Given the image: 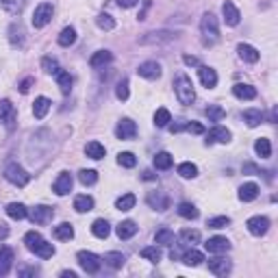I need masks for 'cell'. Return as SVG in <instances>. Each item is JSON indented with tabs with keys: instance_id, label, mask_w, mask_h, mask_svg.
Listing matches in <instances>:
<instances>
[{
	"instance_id": "cell-1",
	"label": "cell",
	"mask_w": 278,
	"mask_h": 278,
	"mask_svg": "<svg viewBox=\"0 0 278 278\" xmlns=\"http://www.w3.org/2000/svg\"><path fill=\"white\" fill-rule=\"evenodd\" d=\"M24 244H26L28 250L35 252L39 259H52V254H54V246L48 244L37 230H28L26 235H24Z\"/></svg>"
},
{
	"instance_id": "cell-2",
	"label": "cell",
	"mask_w": 278,
	"mask_h": 278,
	"mask_svg": "<svg viewBox=\"0 0 278 278\" xmlns=\"http://www.w3.org/2000/svg\"><path fill=\"white\" fill-rule=\"evenodd\" d=\"M200 33H202V42L204 46H213L220 39V26H217V18L213 13H204L200 20Z\"/></svg>"
},
{
	"instance_id": "cell-3",
	"label": "cell",
	"mask_w": 278,
	"mask_h": 278,
	"mask_svg": "<svg viewBox=\"0 0 278 278\" xmlns=\"http://www.w3.org/2000/svg\"><path fill=\"white\" fill-rule=\"evenodd\" d=\"M174 92H176V98H178V102L185 104V107H189V104L196 100L194 83H191V78L185 76V74L176 76V80H174Z\"/></svg>"
},
{
	"instance_id": "cell-4",
	"label": "cell",
	"mask_w": 278,
	"mask_h": 278,
	"mask_svg": "<svg viewBox=\"0 0 278 278\" xmlns=\"http://www.w3.org/2000/svg\"><path fill=\"white\" fill-rule=\"evenodd\" d=\"M4 178H7L11 185H16V187H26L28 180H31V174H28L22 165L9 163L7 168H4Z\"/></svg>"
},
{
	"instance_id": "cell-5",
	"label": "cell",
	"mask_w": 278,
	"mask_h": 278,
	"mask_svg": "<svg viewBox=\"0 0 278 278\" xmlns=\"http://www.w3.org/2000/svg\"><path fill=\"white\" fill-rule=\"evenodd\" d=\"M54 16V7L50 2H42L37 9H35V13H33V26L35 28H44L46 24L52 20Z\"/></svg>"
},
{
	"instance_id": "cell-6",
	"label": "cell",
	"mask_w": 278,
	"mask_h": 278,
	"mask_svg": "<svg viewBox=\"0 0 278 278\" xmlns=\"http://www.w3.org/2000/svg\"><path fill=\"white\" fill-rule=\"evenodd\" d=\"M76 259H78V265L83 267L87 274H98V270H100V256H96L94 252L80 250L78 254H76Z\"/></svg>"
},
{
	"instance_id": "cell-7",
	"label": "cell",
	"mask_w": 278,
	"mask_h": 278,
	"mask_svg": "<svg viewBox=\"0 0 278 278\" xmlns=\"http://www.w3.org/2000/svg\"><path fill=\"white\" fill-rule=\"evenodd\" d=\"M0 124H4L9 130L16 126V107L11 100H0Z\"/></svg>"
},
{
	"instance_id": "cell-8",
	"label": "cell",
	"mask_w": 278,
	"mask_h": 278,
	"mask_svg": "<svg viewBox=\"0 0 278 278\" xmlns=\"http://www.w3.org/2000/svg\"><path fill=\"white\" fill-rule=\"evenodd\" d=\"M246 226H248V230H250V235L261 237V235H265V232L270 230V220H267L265 215H254V217H250V220L246 222Z\"/></svg>"
},
{
	"instance_id": "cell-9",
	"label": "cell",
	"mask_w": 278,
	"mask_h": 278,
	"mask_svg": "<svg viewBox=\"0 0 278 278\" xmlns=\"http://www.w3.org/2000/svg\"><path fill=\"white\" fill-rule=\"evenodd\" d=\"M135 135H137V124H135L133 120H128V118L120 120L118 128H115V137L128 141V139H135Z\"/></svg>"
},
{
	"instance_id": "cell-10",
	"label": "cell",
	"mask_w": 278,
	"mask_h": 278,
	"mask_svg": "<svg viewBox=\"0 0 278 278\" xmlns=\"http://www.w3.org/2000/svg\"><path fill=\"white\" fill-rule=\"evenodd\" d=\"M54 217V209H50V206H35V209L31 211V222L33 224H37V226H44V224H48L50 220Z\"/></svg>"
},
{
	"instance_id": "cell-11",
	"label": "cell",
	"mask_w": 278,
	"mask_h": 278,
	"mask_svg": "<svg viewBox=\"0 0 278 278\" xmlns=\"http://www.w3.org/2000/svg\"><path fill=\"white\" fill-rule=\"evenodd\" d=\"M204 248L211 252V254H224V252L230 250V241L226 237H211L204 244Z\"/></svg>"
},
{
	"instance_id": "cell-12",
	"label": "cell",
	"mask_w": 278,
	"mask_h": 278,
	"mask_svg": "<svg viewBox=\"0 0 278 278\" xmlns=\"http://www.w3.org/2000/svg\"><path fill=\"white\" fill-rule=\"evenodd\" d=\"M146 200H148V204L152 206L154 211H168L170 209V198L163 194V191H150Z\"/></svg>"
},
{
	"instance_id": "cell-13",
	"label": "cell",
	"mask_w": 278,
	"mask_h": 278,
	"mask_svg": "<svg viewBox=\"0 0 278 278\" xmlns=\"http://www.w3.org/2000/svg\"><path fill=\"white\" fill-rule=\"evenodd\" d=\"M222 16H224V22L228 24V26H237V24H239V20H241L239 9H237L232 2H228V0L222 4Z\"/></svg>"
},
{
	"instance_id": "cell-14",
	"label": "cell",
	"mask_w": 278,
	"mask_h": 278,
	"mask_svg": "<svg viewBox=\"0 0 278 278\" xmlns=\"http://www.w3.org/2000/svg\"><path fill=\"white\" fill-rule=\"evenodd\" d=\"M230 130L224 128V126H215V128H211L209 133H206V144H215V141H220V144H228L230 141Z\"/></svg>"
},
{
	"instance_id": "cell-15",
	"label": "cell",
	"mask_w": 278,
	"mask_h": 278,
	"mask_svg": "<svg viewBox=\"0 0 278 278\" xmlns=\"http://www.w3.org/2000/svg\"><path fill=\"white\" fill-rule=\"evenodd\" d=\"M52 189H54V194H57V196L70 194V191H72V174H70V172H61L59 178L54 180Z\"/></svg>"
},
{
	"instance_id": "cell-16",
	"label": "cell",
	"mask_w": 278,
	"mask_h": 278,
	"mask_svg": "<svg viewBox=\"0 0 278 278\" xmlns=\"http://www.w3.org/2000/svg\"><path fill=\"white\" fill-rule=\"evenodd\" d=\"M137 74L144 78H148V80H154V78L161 76V65L156 61H146L137 68Z\"/></svg>"
},
{
	"instance_id": "cell-17",
	"label": "cell",
	"mask_w": 278,
	"mask_h": 278,
	"mask_svg": "<svg viewBox=\"0 0 278 278\" xmlns=\"http://www.w3.org/2000/svg\"><path fill=\"white\" fill-rule=\"evenodd\" d=\"M13 265V250L0 244V276H7Z\"/></svg>"
},
{
	"instance_id": "cell-18",
	"label": "cell",
	"mask_w": 278,
	"mask_h": 278,
	"mask_svg": "<svg viewBox=\"0 0 278 278\" xmlns=\"http://www.w3.org/2000/svg\"><path fill=\"white\" fill-rule=\"evenodd\" d=\"M198 74H200V80L202 85H204L206 89H213L217 85V74L213 68H209V65H200L198 68Z\"/></svg>"
},
{
	"instance_id": "cell-19",
	"label": "cell",
	"mask_w": 278,
	"mask_h": 278,
	"mask_svg": "<svg viewBox=\"0 0 278 278\" xmlns=\"http://www.w3.org/2000/svg\"><path fill=\"white\" fill-rule=\"evenodd\" d=\"M230 261L228 259H224V256H217V259H211L209 261V270L213 272L215 276H226L230 272Z\"/></svg>"
},
{
	"instance_id": "cell-20",
	"label": "cell",
	"mask_w": 278,
	"mask_h": 278,
	"mask_svg": "<svg viewBox=\"0 0 278 278\" xmlns=\"http://www.w3.org/2000/svg\"><path fill=\"white\" fill-rule=\"evenodd\" d=\"M237 52H239V57L248 63H256L261 59V52L254 46H250V44H239V46H237Z\"/></svg>"
},
{
	"instance_id": "cell-21",
	"label": "cell",
	"mask_w": 278,
	"mask_h": 278,
	"mask_svg": "<svg viewBox=\"0 0 278 278\" xmlns=\"http://www.w3.org/2000/svg\"><path fill=\"white\" fill-rule=\"evenodd\" d=\"M137 224H135L133 220H124V222H120L118 224V228H115V232H118V237L120 239H130V237H135L137 235Z\"/></svg>"
},
{
	"instance_id": "cell-22",
	"label": "cell",
	"mask_w": 278,
	"mask_h": 278,
	"mask_svg": "<svg viewBox=\"0 0 278 278\" xmlns=\"http://www.w3.org/2000/svg\"><path fill=\"white\" fill-rule=\"evenodd\" d=\"M174 37H176L174 33L161 31V33H148L146 37H141L139 42H141V44H168V42H172Z\"/></svg>"
},
{
	"instance_id": "cell-23",
	"label": "cell",
	"mask_w": 278,
	"mask_h": 278,
	"mask_svg": "<svg viewBox=\"0 0 278 278\" xmlns=\"http://www.w3.org/2000/svg\"><path fill=\"white\" fill-rule=\"evenodd\" d=\"M50 100L46 98V96H39V98H35V102H33V115L37 120H42V118H46V113L50 111Z\"/></svg>"
},
{
	"instance_id": "cell-24",
	"label": "cell",
	"mask_w": 278,
	"mask_h": 278,
	"mask_svg": "<svg viewBox=\"0 0 278 278\" xmlns=\"http://www.w3.org/2000/svg\"><path fill=\"white\" fill-rule=\"evenodd\" d=\"M232 94L239 100H254L256 98V89L252 87V85H244V83H237L235 87H232Z\"/></svg>"
},
{
	"instance_id": "cell-25",
	"label": "cell",
	"mask_w": 278,
	"mask_h": 278,
	"mask_svg": "<svg viewBox=\"0 0 278 278\" xmlns=\"http://www.w3.org/2000/svg\"><path fill=\"white\" fill-rule=\"evenodd\" d=\"M259 185L256 183H244L239 187V200H244V202H252L259 196Z\"/></svg>"
},
{
	"instance_id": "cell-26",
	"label": "cell",
	"mask_w": 278,
	"mask_h": 278,
	"mask_svg": "<svg viewBox=\"0 0 278 278\" xmlns=\"http://www.w3.org/2000/svg\"><path fill=\"white\" fill-rule=\"evenodd\" d=\"M85 154H87L89 159H94V161H100V159H104L107 150H104V146L100 144V141H89V144L85 146Z\"/></svg>"
},
{
	"instance_id": "cell-27",
	"label": "cell",
	"mask_w": 278,
	"mask_h": 278,
	"mask_svg": "<svg viewBox=\"0 0 278 278\" xmlns=\"http://www.w3.org/2000/svg\"><path fill=\"white\" fill-rule=\"evenodd\" d=\"M52 235H54V239H59V241H70V239H72V237H74V228H72V224H68V222H63V224L54 226Z\"/></svg>"
},
{
	"instance_id": "cell-28",
	"label": "cell",
	"mask_w": 278,
	"mask_h": 278,
	"mask_svg": "<svg viewBox=\"0 0 278 278\" xmlns=\"http://www.w3.org/2000/svg\"><path fill=\"white\" fill-rule=\"evenodd\" d=\"M54 76H57V85H59V89H61V94L68 96L70 92H72V76H70V72L59 70Z\"/></svg>"
},
{
	"instance_id": "cell-29",
	"label": "cell",
	"mask_w": 278,
	"mask_h": 278,
	"mask_svg": "<svg viewBox=\"0 0 278 278\" xmlns=\"http://www.w3.org/2000/svg\"><path fill=\"white\" fill-rule=\"evenodd\" d=\"M180 261L185 263V265H191V267H196V265H200L202 261H204V254H202L200 250H187V252H183V256H180Z\"/></svg>"
},
{
	"instance_id": "cell-30",
	"label": "cell",
	"mask_w": 278,
	"mask_h": 278,
	"mask_svg": "<svg viewBox=\"0 0 278 278\" xmlns=\"http://www.w3.org/2000/svg\"><path fill=\"white\" fill-rule=\"evenodd\" d=\"M74 209L78 211V213H89V211L94 209V198L92 196H76L74 198Z\"/></svg>"
},
{
	"instance_id": "cell-31",
	"label": "cell",
	"mask_w": 278,
	"mask_h": 278,
	"mask_svg": "<svg viewBox=\"0 0 278 278\" xmlns=\"http://www.w3.org/2000/svg\"><path fill=\"white\" fill-rule=\"evenodd\" d=\"M244 122L250 126V128L259 126L263 122V111L261 109H246L244 111Z\"/></svg>"
},
{
	"instance_id": "cell-32",
	"label": "cell",
	"mask_w": 278,
	"mask_h": 278,
	"mask_svg": "<svg viewBox=\"0 0 278 278\" xmlns=\"http://www.w3.org/2000/svg\"><path fill=\"white\" fill-rule=\"evenodd\" d=\"M111 59H113V54H111L109 50H98V52L92 54V59H89V65H92V68H102V65L109 63Z\"/></svg>"
},
{
	"instance_id": "cell-33",
	"label": "cell",
	"mask_w": 278,
	"mask_h": 278,
	"mask_svg": "<svg viewBox=\"0 0 278 278\" xmlns=\"http://www.w3.org/2000/svg\"><path fill=\"white\" fill-rule=\"evenodd\" d=\"M92 232L98 239H107L109 237V232H111V226H109V222L107 220H96L94 224H92Z\"/></svg>"
},
{
	"instance_id": "cell-34",
	"label": "cell",
	"mask_w": 278,
	"mask_h": 278,
	"mask_svg": "<svg viewBox=\"0 0 278 278\" xmlns=\"http://www.w3.org/2000/svg\"><path fill=\"white\" fill-rule=\"evenodd\" d=\"M135 202H137L135 194H124V196H120V198L115 200V209L118 211H130L135 206Z\"/></svg>"
},
{
	"instance_id": "cell-35",
	"label": "cell",
	"mask_w": 278,
	"mask_h": 278,
	"mask_svg": "<svg viewBox=\"0 0 278 278\" xmlns=\"http://www.w3.org/2000/svg\"><path fill=\"white\" fill-rule=\"evenodd\" d=\"M7 215L13 217V220H24V217L28 215V211H26V206L20 204V202H11V204L7 206Z\"/></svg>"
},
{
	"instance_id": "cell-36",
	"label": "cell",
	"mask_w": 278,
	"mask_h": 278,
	"mask_svg": "<svg viewBox=\"0 0 278 278\" xmlns=\"http://www.w3.org/2000/svg\"><path fill=\"white\" fill-rule=\"evenodd\" d=\"M126 256L122 254V252H107L104 254V263H107L109 267H113V270H120V267L124 265Z\"/></svg>"
},
{
	"instance_id": "cell-37",
	"label": "cell",
	"mask_w": 278,
	"mask_h": 278,
	"mask_svg": "<svg viewBox=\"0 0 278 278\" xmlns=\"http://www.w3.org/2000/svg\"><path fill=\"white\" fill-rule=\"evenodd\" d=\"M254 150H256V154H259L261 159H270V156H272V144H270V139H265V137L256 139Z\"/></svg>"
},
{
	"instance_id": "cell-38",
	"label": "cell",
	"mask_w": 278,
	"mask_h": 278,
	"mask_svg": "<svg viewBox=\"0 0 278 278\" xmlns=\"http://www.w3.org/2000/svg\"><path fill=\"white\" fill-rule=\"evenodd\" d=\"M172 163H174V159H172L170 152H159V154H154V168H156V170H170Z\"/></svg>"
},
{
	"instance_id": "cell-39",
	"label": "cell",
	"mask_w": 278,
	"mask_h": 278,
	"mask_svg": "<svg viewBox=\"0 0 278 278\" xmlns=\"http://www.w3.org/2000/svg\"><path fill=\"white\" fill-rule=\"evenodd\" d=\"M154 241H156V244H161V246H174V232H172L170 228L156 230Z\"/></svg>"
},
{
	"instance_id": "cell-40",
	"label": "cell",
	"mask_w": 278,
	"mask_h": 278,
	"mask_svg": "<svg viewBox=\"0 0 278 278\" xmlns=\"http://www.w3.org/2000/svg\"><path fill=\"white\" fill-rule=\"evenodd\" d=\"M176 211H178V215L185 217V220H196V217H198V209H196L194 204H189V202H180Z\"/></svg>"
},
{
	"instance_id": "cell-41",
	"label": "cell",
	"mask_w": 278,
	"mask_h": 278,
	"mask_svg": "<svg viewBox=\"0 0 278 278\" xmlns=\"http://www.w3.org/2000/svg\"><path fill=\"white\" fill-rule=\"evenodd\" d=\"M74 42H76V31H74L72 26H65L61 31V35H59V44L68 48V46H72Z\"/></svg>"
},
{
	"instance_id": "cell-42",
	"label": "cell",
	"mask_w": 278,
	"mask_h": 278,
	"mask_svg": "<svg viewBox=\"0 0 278 278\" xmlns=\"http://www.w3.org/2000/svg\"><path fill=\"white\" fill-rule=\"evenodd\" d=\"M141 256L150 263H159L161 261V250L156 246H146V248H141Z\"/></svg>"
},
{
	"instance_id": "cell-43",
	"label": "cell",
	"mask_w": 278,
	"mask_h": 278,
	"mask_svg": "<svg viewBox=\"0 0 278 278\" xmlns=\"http://www.w3.org/2000/svg\"><path fill=\"white\" fill-rule=\"evenodd\" d=\"M170 122H172V115H170V111L165 109V107L156 109V113H154V124L159 126V128H163V126H168Z\"/></svg>"
},
{
	"instance_id": "cell-44",
	"label": "cell",
	"mask_w": 278,
	"mask_h": 278,
	"mask_svg": "<svg viewBox=\"0 0 278 278\" xmlns=\"http://www.w3.org/2000/svg\"><path fill=\"white\" fill-rule=\"evenodd\" d=\"M204 113H206V118H209L211 122H220V120H222V118H224V115H226V111L222 109L220 104H209V107H206V111H204Z\"/></svg>"
},
{
	"instance_id": "cell-45",
	"label": "cell",
	"mask_w": 278,
	"mask_h": 278,
	"mask_svg": "<svg viewBox=\"0 0 278 278\" xmlns=\"http://www.w3.org/2000/svg\"><path fill=\"white\" fill-rule=\"evenodd\" d=\"M96 24H98V28H102V31H113L115 28V20L109 16V13H100L98 18H96Z\"/></svg>"
},
{
	"instance_id": "cell-46",
	"label": "cell",
	"mask_w": 278,
	"mask_h": 278,
	"mask_svg": "<svg viewBox=\"0 0 278 278\" xmlns=\"http://www.w3.org/2000/svg\"><path fill=\"white\" fill-rule=\"evenodd\" d=\"M178 174L183 176V178H196V176H198V168H196L194 163H189V161H187V163H180L178 165Z\"/></svg>"
},
{
	"instance_id": "cell-47",
	"label": "cell",
	"mask_w": 278,
	"mask_h": 278,
	"mask_svg": "<svg viewBox=\"0 0 278 278\" xmlns=\"http://www.w3.org/2000/svg\"><path fill=\"white\" fill-rule=\"evenodd\" d=\"M78 180L83 185H94L98 180V172L96 170H80L78 172Z\"/></svg>"
},
{
	"instance_id": "cell-48",
	"label": "cell",
	"mask_w": 278,
	"mask_h": 278,
	"mask_svg": "<svg viewBox=\"0 0 278 278\" xmlns=\"http://www.w3.org/2000/svg\"><path fill=\"white\" fill-rule=\"evenodd\" d=\"M118 163L122 165V168H135V165H137V159H135L133 152H120L118 154Z\"/></svg>"
},
{
	"instance_id": "cell-49",
	"label": "cell",
	"mask_w": 278,
	"mask_h": 278,
	"mask_svg": "<svg viewBox=\"0 0 278 278\" xmlns=\"http://www.w3.org/2000/svg\"><path fill=\"white\" fill-rule=\"evenodd\" d=\"M42 68H44V72H48V74H57L59 70V61L57 59H52V57H44L42 59Z\"/></svg>"
},
{
	"instance_id": "cell-50",
	"label": "cell",
	"mask_w": 278,
	"mask_h": 278,
	"mask_svg": "<svg viewBox=\"0 0 278 278\" xmlns=\"http://www.w3.org/2000/svg\"><path fill=\"white\" fill-rule=\"evenodd\" d=\"M180 239L185 241V244H198L200 241V232L198 230H191V228H185V230H180Z\"/></svg>"
},
{
	"instance_id": "cell-51",
	"label": "cell",
	"mask_w": 278,
	"mask_h": 278,
	"mask_svg": "<svg viewBox=\"0 0 278 278\" xmlns=\"http://www.w3.org/2000/svg\"><path fill=\"white\" fill-rule=\"evenodd\" d=\"M228 224H230V217H226V215L211 217V220L206 222V226H209V228H226Z\"/></svg>"
},
{
	"instance_id": "cell-52",
	"label": "cell",
	"mask_w": 278,
	"mask_h": 278,
	"mask_svg": "<svg viewBox=\"0 0 278 278\" xmlns=\"http://www.w3.org/2000/svg\"><path fill=\"white\" fill-rule=\"evenodd\" d=\"M115 96H118V100H128V80L126 78H122L118 83V87H115Z\"/></svg>"
},
{
	"instance_id": "cell-53",
	"label": "cell",
	"mask_w": 278,
	"mask_h": 278,
	"mask_svg": "<svg viewBox=\"0 0 278 278\" xmlns=\"http://www.w3.org/2000/svg\"><path fill=\"white\" fill-rule=\"evenodd\" d=\"M0 4H2L7 11H11V13L20 11V7H22V2H20V0H0Z\"/></svg>"
},
{
	"instance_id": "cell-54",
	"label": "cell",
	"mask_w": 278,
	"mask_h": 278,
	"mask_svg": "<svg viewBox=\"0 0 278 278\" xmlns=\"http://www.w3.org/2000/svg\"><path fill=\"white\" fill-rule=\"evenodd\" d=\"M185 130H189V133H194V135H202L204 133V126L200 122H185Z\"/></svg>"
},
{
	"instance_id": "cell-55",
	"label": "cell",
	"mask_w": 278,
	"mask_h": 278,
	"mask_svg": "<svg viewBox=\"0 0 278 278\" xmlns=\"http://www.w3.org/2000/svg\"><path fill=\"white\" fill-rule=\"evenodd\" d=\"M33 83H35V78H31V76L24 78L22 83H20V92H22V94H28V89L33 87Z\"/></svg>"
},
{
	"instance_id": "cell-56",
	"label": "cell",
	"mask_w": 278,
	"mask_h": 278,
	"mask_svg": "<svg viewBox=\"0 0 278 278\" xmlns=\"http://www.w3.org/2000/svg\"><path fill=\"white\" fill-rule=\"evenodd\" d=\"M139 0H118V4L120 7H124V9H130V7H135Z\"/></svg>"
},
{
	"instance_id": "cell-57",
	"label": "cell",
	"mask_w": 278,
	"mask_h": 278,
	"mask_svg": "<svg viewBox=\"0 0 278 278\" xmlns=\"http://www.w3.org/2000/svg\"><path fill=\"white\" fill-rule=\"evenodd\" d=\"M31 274H37V267H22L20 270V276H31Z\"/></svg>"
},
{
	"instance_id": "cell-58",
	"label": "cell",
	"mask_w": 278,
	"mask_h": 278,
	"mask_svg": "<svg viewBox=\"0 0 278 278\" xmlns=\"http://www.w3.org/2000/svg\"><path fill=\"white\" fill-rule=\"evenodd\" d=\"M183 61H185L187 65H200V63H198V59H196V57H191V54H185V57H183Z\"/></svg>"
},
{
	"instance_id": "cell-59",
	"label": "cell",
	"mask_w": 278,
	"mask_h": 278,
	"mask_svg": "<svg viewBox=\"0 0 278 278\" xmlns=\"http://www.w3.org/2000/svg\"><path fill=\"white\" fill-rule=\"evenodd\" d=\"M154 178H156V176H154L150 170H146V172H144V180H154Z\"/></svg>"
},
{
	"instance_id": "cell-60",
	"label": "cell",
	"mask_w": 278,
	"mask_h": 278,
	"mask_svg": "<svg viewBox=\"0 0 278 278\" xmlns=\"http://www.w3.org/2000/svg\"><path fill=\"white\" fill-rule=\"evenodd\" d=\"M4 237H9V230L4 228L2 224H0V239H4Z\"/></svg>"
},
{
	"instance_id": "cell-61",
	"label": "cell",
	"mask_w": 278,
	"mask_h": 278,
	"mask_svg": "<svg viewBox=\"0 0 278 278\" xmlns=\"http://www.w3.org/2000/svg\"><path fill=\"white\" fill-rule=\"evenodd\" d=\"M63 278H76V272H61Z\"/></svg>"
}]
</instances>
